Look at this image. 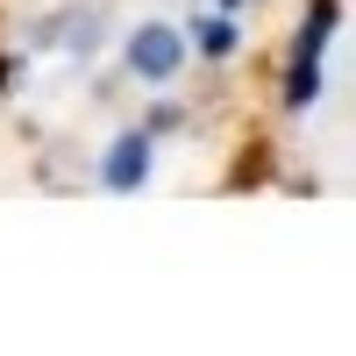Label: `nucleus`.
Masks as SVG:
<instances>
[{
	"label": "nucleus",
	"mask_w": 356,
	"mask_h": 356,
	"mask_svg": "<svg viewBox=\"0 0 356 356\" xmlns=\"http://www.w3.org/2000/svg\"><path fill=\"white\" fill-rule=\"evenodd\" d=\"M107 186L114 193H136L143 178H150V136H114V150H107Z\"/></svg>",
	"instance_id": "2"
},
{
	"label": "nucleus",
	"mask_w": 356,
	"mask_h": 356,
	"mask_svg": "<svg viewBox=\"0 0 356 356\" xmlns=\"http://www.w3.org/2000/svg\"><path fill=\"white\" fill-rule=\"evenodd\" d=\"M200 50L207 57H228L235 50V22H200Z\"/></svg>",
	"instance_id": "3"
},
{
	"label": "nucleus",
	"mask_w": 356,
	"mask_h": 356,
	"mask_svg": "<svg viewBox=\"0 0 356 356\" xmlns=\"http://www.w3.org/2000/svg\"><path fill=\"white\" fill-rule=\"evenodd\" d=\"M129 65H136V79H150V86L178 79V36H171L164 22H143L136 36H129Z\"/></svg>",
	"instance_id": "1"
}]
</instances>
